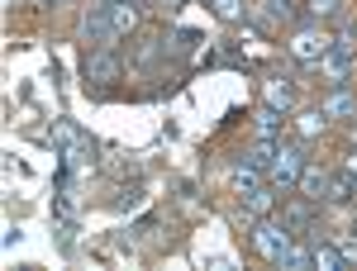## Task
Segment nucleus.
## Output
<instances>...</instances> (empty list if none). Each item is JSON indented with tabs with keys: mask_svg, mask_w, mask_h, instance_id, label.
I'll use <instances>...</instances> for the list:
<instances>
[{
	"mask_svg": "<svg viewBox=\"0 0 357 271\" xmlns=\"http://www.w3.org/2000/svg\"><path fill=\"white\" fill-rule=\"evenodd\" d=\"M252 243H257L262 257L281 262V257H286V247L296 243V233H291V224H286V219H262V224L252 229Z\"/></svg>",
	"mask_w": 357,
	"mask_h": 271,
	"instance_id": "1",
	"label": "nucleus"
},
{
	"mask_svg": "<svg viewBox=\"0 0 357 271\" xmlns=\"http://www.w3.org/2000/svg\"><path fill=\"white\" fill-rule=\"evenodd\" d=\"M86 43H100V48H110L114 38H119V29H114V0H100V5H91V15H86Z\"/></svg>",
	"mask_w": 357,
	"mask_h": 271,
	"instance_id": "2",
	"label": "nucleus"
},
{
	"mask_svg": "<svg viewBox=\"0 0 357 271\" xmlns=\"http://www.w3.org/2000/svg\"><path fill=\"white\" fill-rule=\"evenodd\" d=\"M267 171H272V186H291V181H301V171H305V148H301V143H281Z\"/></svg>",
	"mask_w": 357,
	"mask_h": 271,
	"instance_id": "3",
	"label": "nucleus"
},
{
	"mask_svg": "<svg viewBox=\"0 0 357 271\" xmlns=\"http://www.w3.org/2000/svg\"><path fill=\"white\" fill-rule=\"evenodd\" d=\"M324 53H329V38H324V33H314V29H301V33L291 38V57H296V62L319 67V62H324Z\"/></svg>",
	"mask_w": 357,
	"mask_h": 271,
	"instance_id": "4",
	"label": "nucleus"
},
{
	"mask_svg": "<svg viewBox=\"0 0 357 271\" xmlns=\"http://www.w3.org/2000/svg\"><path fill=\"white\" fill-rule=\"evenodd\" d=\"M86 82L114 86V82H119V57L105 53V48H100V53H91V57H86Z\"/></svg>",
	"mask_w": 357,
	"mask_h": 271,
	"instance_id": "5",
	"label": "nucleus"
},
{
	"mask_svg": "<svg viewBox=\"0 0 357 271\" xmlns=\"http://www.w3.org/2000/svg\"><path fill=\"white\" fill-rule=\"evenodd\" d=\"M324 72H329V82H348V72H353V53L348 48H338V43H329V53H324V62H319Z\"/></svg>",
	"mask_w": 357,
	"mask_h": 271,
	"instance_id": "6",
	"label": "nucleus"
},
{
	"mask_svg": "<svg viewBox=\"0 0 357 271\" xmlns=\"http://www.w3.org/2000/svg\"><path fill=\"white\" fill-rule=\"evenodd\" d=\"M310 257H314L319 271H343V252H338V243H324L319 233L310 238Z\"/></svg>",
	"mask_w": 357,
	"mask_h": 271,
	"instance_id": "7",
	"label": "nucleus"
},
{
	"mask_svg": "<svg viewBox=\"0 0 357 271\" xmlns=\"http://www.w3.org/2000/svg\"><path fill=\"white\" fill-rule=\"evenodd\" d=\"M301 190H305V200H314V205H319V200L329 195V176H324L319 167L305 162V171H301Z\"/></svg>",
	"mask_w": 357,
	"mask_h": 271,
	"instance_id": "8",
	"label": "nucleus"
},
{
	"mask_svg": "<svg viewBox=\"0 0 357 271\" xmlns=\"http://www.w3.org/2000/svg\"><path fill=\"white\" fill-rule=\"evenodd\" d=\"M357 195V176L353 171H338V176H329V195L324 200H333V205H348Z\"/></svg>",
	"mask_w": 357,
	"mask_h": 271,
	"instance_id": "9",
	"label": "nucleus"
},
{
	"mask_svg": "<svg viewBox=\"0 0 357 271\" xmlns=\"http://www.w3.org/2000/svg\"><path fill=\"white\" fill-rule=\"evenodd\" d=\"M267 210H272V190L267 186L243 190V219H257V215H267Z\"/></svg>",
	"mask_w": 357,
	"mask_h": 271,
	"instance_id": "10",
	"label": "nucleus"
},
{
	"mask_svg": "<svg viewBox=\"0 0 357 271\" xmlns=\"http://www.w3.org/2000/svg\"><path fill=\"white\" fill-rule=\"evenodd\" d=\"M319 109H324V119H343V114H357V100L348 95V91H333Z\"/></svg>",
	"mask_w": 357,
	"mask_h": 271,
	"instance_id": "11",
	"label": "nucleus"
},
{
	"mask_svg": "<svg viewBox=\"0 0 357 271\" xmlns=\"http://www.w3.org/2000/svg\"><path fill=\"white\" fill-rule=\"evenodd\" d=\"M267 105L291 109V105H296V86H291V82H272V86H267Z\"/></svg>",
	"mask_w": 357,
	"mask_h": 271,
	"instance_id": "12",
	"label": "nucleus"
},
{
	"mask_svg": "<svg viewBox=\"0 0 357 271\" xmlns=\"http://www.w3.org/2000/svg\"><path fill=\"white\" fill-rule=\"evenodd\" d=\"M234 186H238V190H252V186H262V167H252V162L243 157V162L234 167Z\"/></svg>",
	"mask_w": 357,
	"mask_h": 271,
	"instance_id": "13",
	"label": "nucleus"
},
{
	"mask_svg": "<svg viewBox=\"0 0 357 271\" xmlns=\"http://www.w3.org/2000/svg\"><path fill=\"white\" fill-rule=\"evenodd\" d=\"M286 224H291V229H310V219H314V200H301V205H291V210H286Z\"/></svg>",
	"mask_w": 357,
	"mask_h": 271,
	"instance_id": "14",
	"label": "nucleus"
},
{
	"mask_svg": "<svg viewBox=\"0 0 357 271\" xmlns=\"http://www.w3.org/2000/svg\"><path fill=\"white\" fill-rule=\"evenodd\" d=\"M243 157H248L252 167H262V171H267V167H272V157H276V143H272V138H262L257 148H248Z\"/></svg>",
	"mask_w": 357,
	"mask_h": 271,
	"instance_id": "15",
	"label": "nucleus"
},
{
	"mask_svg": "<svg viewBox=\"0 0 357 271\" xmlns=\"http://www.w3.org/2000/svg\"><path fill=\"white\" fill-rule=\"evenodd\" d=\"M276 129H281L276 105H262V109H257V134H262V138H276Z\"/></svg>",
	"mask_w": 357,
	"mask_h": 271,
	"instance_id": "16",
	"label": "nucleus"
},
{
	"mask_svg": "<svg viewBox=\"0 0 357 271\" xmlns=\"http://www.w3.org/2000/svg\"><path fill=\"white\" fill-rule=\"evenodd\" d=\"M281 267H291V271H305V267H314V257H310V247H286V257H281Z\"/></svg>",
	"mask_w": 357,
	"mask_h": 271,
	"instance_id": "17",
	"label": "nucleus"
},
{
	"mask_svg": "<svg viewBox=\"0 0 357 271\" xmlns=\"http://www.w3.org/2000/svg\"><path fill=\"white\" fill-rule=\"evenodd\" d=\"M301 134H305V138L324 134V109H310V114H301Z\"/></svg>",
	"mask_w": 357,
	"mask_h": 271,
	"instance_id": "18",
	"label": "nucleus"
},
{
	"mask_svg": "<svg viewBox=\"0 0 357 271\" xmlns=\"http://www.w3.org/2000/svg\"><path fill=\"white\" fill-rule=\"evenodd\" d=\"M220 20H243V0H210Z\"/></svg>",
	"mask_w": 357,
	"mask_h": 271,
	"instance_id": "19",
	"label": "nucleus"
},
{
	"mask_svg": "<svg viewBox=\"0 0 357 271\" xmlns=\"http://www.w3.org/2000/svg\"><path fill=\"white\" fill-rule=\"evenodd\" d=\"M119 210H138L143 205V186H129V190H119V200H114Z\"/></svg>",
	"mask_w": 357,
	"mask_h": 271,
	"instance_id": "20",
	"label": "nucleus"
},
{
	"mask_svg": "<svg viewBox=\"0 0 357 271\" xmlns=\"http://www.w3.org/2000/svg\"><path fill=\"white\" fill-rule=\"evenodd\" d=\"M343 0H310V20H324V15H338Z\"/></svg>",
	"mask_w": 357,
	"mask_h": 271,
	"instance_id": "21",
	"label": "nucleus"
},
{
	"mask_svg": "<svg viewBox=\"0 0 357 271\" xmlns=\"http://www.w3.org/2000/svg\"><path fill=\"white\" fill-rule=\"evenodd\" d=\"M53 138L62 143V148H72V143H82V134H77L72 124H53Z\"/></svg>",
	"mask_w": 357,
	"mask_h": 271,
	"instance_id": "22",
	"label": "nucleus"
},
{
	"mask_svg": "<svg viewBox=\"0 0 357 271\" xmlns=\"http://www.w3.org/2000/svg\"><path fill=\"white\" fill-rule=\"evenodd\" d=\"M267 15H272V20H291L296 10H291V0H267Z\"/></svg>",
	"mask_w": 357,
	"mask_h": 271,
	"instance_id": "23",
	"label": "nucleus"
},
{
	"mask_svg": "<svg viewBox=\"0 0 357 271\" xmlns=\"http://www.w3.org/2000/svg\"><path fill=\"white\" fill-rule=\"evenodd\" d=\"M338 252H343V262H357V238H348V243H338Z\"/></svg>",
	"mask_w": 357,
	"mask_h": 271,
	"instance_id": "24",
	"label": "nucleus"
},
{
	"mask_svg": "<svg viewBox=\"0 0 357 271\" xmlns=\"http://www.w3.org/2000/svg\"><path fill=\"white\" fill-rule=\"evenodd\" d=\"M158 5H162V10H176V5H181V0H158Z\"/></svg>",
	"mask_w": 357,
	"mask_h": 271,
	"instance_id": "25",
	"label": "nucleus"
},
{
	"mask_svg": "<svg viewBox=\"0 0 357 271\" xmlns=\"http://www.w3.org/2000/svg\"><path fill=\"white\" fill-rule=\"evenodd\" d=\"M38 5H62V0H38Z\"/></svg>",
	"mask_w": 357,
	"mask_h": 271,
	"instance_id": "26",
	"label": "nucleus"
},
{
	"mask_svg": "<svg viewBox=\"0 0 357 271\" xmlns=\"http://www.w3.org/2000/svg\"><path fill=\"white\" fill-rule=\"evenodd\" d=\"M348 171H353V176H357V157H353V167H348Z\"/></svg>",
	"mask_w": 357,
	"mask_h": 271,
	"instance_id": "27",
	"label": "nucleus"
},
{
	"mask_svg": "<svg viewBox=\"0 0 357 271\" xmlns=\"http://www.w3.org/2000/svg\"><path fill=\"white\" fill-rule=\"evenodd\" d=\"M5 5H15V0H5Z\"/></svg>",
	"mask_w": 357,
	"mask_h": 271,
	"instance_id": "28",
	"label": "nucleus"
}]
</instances>
